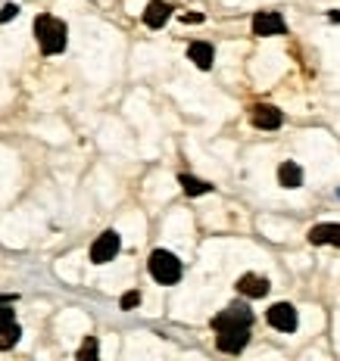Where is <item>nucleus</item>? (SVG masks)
Wrapping results in <instances>:
<instances>
[{
	"instance_id": "f257e3e1",
	"label": "nucleus",
	"mask_w": 340,
	"mask_h": 361,
	"mask_svg": "<svg viewBox=\"0 0 340 361\" xmlns=\"http://www.w3.org/2000/svg\"><path fill=\"white\" fill-rule=\"evenodd\" d=\"M66 22L57 16H38L35 19V37H38V47L41 53L53 56V53H63L66 50Z\"/></svg>"
},
{
	"instance_id": "f03ea898",
	"label": "nucleus",
	"mask_w": 340,
	"mask_h": 361,
	"mask_svg": "<svg viewBox=\"0 0 340 361\" xmlns=\"http://www.w3.org/2000/svg\"><path fill=\"white\" fill-rule=\"evenodd\" d=\"M147 268H150V274H153L156 284H178V280H181V271H184L181 261H178V255L169 252V249H153Z\"/></svg>"
},
{
	"instance_id": "7ed1b4c3",
	"label": "nucleus",
	"mask_w": 340,
	"mask_h": 361,
	"mask_svg": "<svg viewBox=\"0 0 340 361\" xmlns=\"http://www.w3.org/2000/svg\"><path fill=\"white\" fill-rule=\"evenodd\" d=\"M250 324H253V311L247 308V305H240V302L228 305L225 311H219V315L213 317V330H234V327L250 330Z\"/></svg>"
},
{
	"instance_id": "20e7f679",
	"label": "nucleus",
	"mask_w": 340,
	"mask_h": 361,
	"mask_svg": "<svg viewBox=\"0 0 340 361\" xmlns=\"http://www.w3.org/2000/svg\"><path fill=\"white\" fill-rule=\"evenodd\" d=\"M119 246H122L119 234H116V230H103L94 240V246H91V261H94V265H107V261H113L116 255H119Z\"/></svg>"
},
{
	"instance_id": "39448f33",
	"label": "nucleus",
	"mask_w": 340,
	"mask_h": 361,
	"mask_svg": "<svg viewBox=\"0 0 340 361\" xmlns=\"http://www.w3.org/2000/svg\"><path fill=\"white\" fill-rule=\"evenodd\" d=\"M265 317H269V324L275 330H281V333H294L296 324H300V317H296V308L290 302H275L269 311H265Z\"/></svg>"
},
{
	"instance_id": "423d86ee",
	"label": "nucleus",
	"mask_w": 340,
	"mask_h": 361,
	"mask_svg": "<svg viewBox=\"0 0 340 361\" xmlns=\"http://www.w3.org/2000/svg\"><path fill=\"white\" fill-rule=\"evenodd\" d=\"M219 333V340H215V346L222 349V352L228 355H238L247 349V342H250V330L247 327H234V330H215Z\"/></svg>"
},
{
	"instance_id": "0eeeda50",
	"label": "nucleus",
	"mask_w": 340,
	"mask_h": 361,
	"mask_svg": "<svg viewBox=\"0 0 340 361\" xmlns=\"http://www.w3.org/2000/svg\"><path fill=\"white\" fill-rule=\"evenodd\" d=\"M284 31H287V22L281 19V12L265 10V12H256V16H253V35L269 37V35H284Z\"/></svg>"
},
{
	"instance_id": "6e6552de",
	"label": "nucleus",
	"mask_w": 340,
	"mask_h": 361,
	"mask_svg": "<svg viewBox=\"0 0 340 361\" xmlns=\"http://www.w3.org/2000/svg\"><path fill=\"white\" fill-rule=\"evenodd\" d=\"M281 122H284V115H281V109H278V106H269V103L253 106V124H256V128L275 131V128H281Z\"/></svg>"
},
{
	"instance_id": "1a4fd4ad",
	"label": "nucleus",
	"mask_w": 340,
	"mask_h": 361,
	"mask_svg": "<svg viewBox=\"0 0 340 361\" xmlns=\"http://www.w3.org/2000/svg\"><path fill=\"white\" fill-rule=\"evenodd\" d=\"M169 16H172V6L165 0H150L144 10V25L147 28H163L169 22Z\"/></svg>"
},
{
	"instance_id": "9d476101",
	"label": "nucleus",
	"mask_w": 340,
	"mask_h": 361,
	"mask_svg": "<svg viewBox=\"0 0 340 361\" xmlns=\"http://www.w3.org/2000/svg\"><path fill=\"white\" fill-rule=\"evenodd\" d=\"M309 243H312V246H325V243H340V224H337V221L315 224V228L309 230Z\"/></svg>"
},
{
	"instance_id": "9b49d317",
	"label": "nucleus",
	"mask_w": 340,
	"mask_h": 361,
	"mask_svg": "<svg viewBox=\"0 0 340 361\" xmlns=\"http://www.w3.org/2000/svg\"><path fill=\"white\" fill-rule=\"evenodd\" d=\"M188 56H190V62H194L197 68H213V59H215V50H213V44H206V41H194L188 47Z\"/></svg>"
},
{
	"instance_id": "f8f14e48",
	"label": "nucleus",
	"mask_w": 340,
	"mask_h": 361,
	"mask_svg": "<svg viewBox=\"0 0 340 361\" xmlns=\"http://www.w3.org/2000/svg\"><path fill=\"white\" fill-rule=\"evenodd\" d=\"M238 293H244V296H250V299H262L265 293H269V280L259 277V274H244V277L238 280Z\"/></svg>"
},
{
	"instance_id": "ddd939ff",
	"label": "nucleus",
	"mask_w": 340,
	"mask_h": 361,
	"mask_svg": "<svg viewBox=\"0 0 340 361\" xmlns=\"http://www.w3.org/2000/svg\"><path fill=\"white\" fill-rule=\"evenodd\" d=\"M278 180H281V187H287V190H296V187H303V168L296 165V162H281Z\"/></svg>"
},
{
	"instance_id": "4468645a",
	"label": "nucleus",
	"mask_w": 340,
	"mask_h": 361,
	"mask_svg": "<svg viewBox=\"0 0 340 361\" xmlns=\"http://www.w3.org/2000/svg\"><path fill=\"white\" fill-rule=\"evenodd\" d=\"M178 184L184 187V193H188V196H203V193L213 190V184H206V180L194 178V174H181V178H178Z\"/></svg>"
},
{
	"instance_id": "2eb2a0df",
	"label": "nucleus",
	"mask_w": 340,
	"mask_h": 361,
	"mask_svg": "<svg viewBox=\"0 0 340 361\" xmlns=\"http://www.w3.org/2000/svg\"><path fill=\"white\" fill-rule=\"evenodd\" d=\"M19 336H22L19 324H10V327H3V330H0V349H13L16 342H19Z\"/></svg>"
},
{
	"instance_id": "dca6fc26",
	"label": "nucleus",
	"mask_w": 340,
	"mask_h": 361,
	"mask_svg": "<svg viewBox=\"0 0 340 361\" xmlns=\"http://www.w3.org/2000/svg\"><path fill=\"white\" fill-rule=\"evenodd\" d=\"M13 302H0V330L10 327V324H16V311L10 308Z\"/></svg>"
},
{
	"instance_id": "f3484780",
	"label": "nucleus",
	"mask_w": 340,
	"mask_h": 361,
	"mask_svg": "<svg viewBox=\"0 0 340 361\" xmlns=\"http://www.w3.org/2000/svg\"><path fill=\"white\" fill-rule=\"evenodd\" d=\"M78 358H97V340H94V336L84 340V346L78 349Z\"/></svg>"
},
{
	"instance_id": "a211bd4d",
	"label": "nucleus",
	"mask_w": 340,
	"mask_h": 361,
	"mask_svg": "<svg viewBox=\"0 0 340 361\" xmlns=\"http://www.w3.org/2000/svg\"><path fill=\"white\" fill-rule=\"evenodd\" d=\"M119 305H122V308H134V305H141V293L138 290H132V293H125V296H122L119 299Z\"/></svg>"
},
{
	"instance_id": "6ab92c4d",
	"label": "nucleus",
	"mask_w": 340,
	"mask_h": 361,
	"mask_svg": "<svg viewBox=\"0 0 340 361\" xmlns=\"http://www.w3.org/2000/svg\"><path fill=\"white\" fill-rule=\"evenodd\" d=\"M16 12H19V6H16V3H7L3 10H0V22H10V19H16Z\"/></svg>"
},
{
	"instance_id": "aec40b11",
	"label": "nucleus",
	"mask_w": 340,
	"mask_h": 361,
	"mask_svg": "<svg viewBox=\"0 0 340 361\" xmlns=\"http://www.w3.org/2000/svg\"><path fill=\"white\" fill-rule=\"evenodd\" d=\"M184 22H203L200 12H184Z\"/></svg>"
},
{
	"instance_id": "412c9836",
	"label": "nucleus",
	"mask_w": 340,
	"mask_h": 361,
	"mask_svg": "<svg viewBox=\"0 0 340 361\" xmlns=\"http://www.w3.org/2000/svg\"><path fill=\"white\" fill-rule=\"evenodd\" d=\"M337 196H340V190H337Z\"/></svg>"
},
{
	"instance_id": "4be33fe9",
	"label": "nucleus",
	"mask_w": 340,
	"mask_h": 361,
	"mask_svg": "<svg viewBox=\"0 0 340 361\" xmlns=\"http://www.w3.org/2000/svg\"><path fill=\"white\" fill-rule=\"evenodd\" d=\"M337 246H340V243H337Z\"/></svg>"
}]
</instances>
